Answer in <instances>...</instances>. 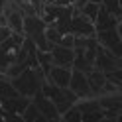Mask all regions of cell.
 Instances as JSON below:
<instances>
[{"instance_id": "cell-1", "label": "cell", "mask_w": 122, "mask_h": 122, "mask_svg": "<svg viewBox=\"0 0 122 122\" xmlns=\"http://www.w3.org/2000/svg\"><path fill=\"white\" fill-rule=\"evenodd\" d=\"M10 81H12L14 89H16L20 95L32 98L37 91L41 89V83L45 81V73L40 69V67H36V69L28 67L24 73H20L18 77H14V79H10Z\"/></svg>"}, {"instance_id": "cell-2", "label": "cell", "mask_w": 122, "mask_h": 122, "mask_svg": "<svg viewBox=\"0 0 122 122\" xmlns=\"http://www.w3.org/2000/svg\"><path fill=\"white\" fill-rule=\"evenodd\" d=\"M32 101H34V104L37 106V108H40V112L45 116V120H61V114H59V110H57L55 102H53L51 98L45 97V95L41 93V89L32 97Z\"/></svg>"}, {"instance_id": "cell-3", "label": "cell", "mask_w": 122, "mask_h": 122, "mask_svg": "<svg viewBox=\"0 0 122 122\" xmlns=\"http://www.w3.org/2000/svg\"><path fill=\"white\" fill-rule=\"evenodd\" d=\"M69 32L75 34V36H95L97 34V30H95V24L91 20H87L79 10H75L73 8V18H71V26H69Z\"/></svg>"}, {"instance_id": "cell-4", "label": "cell", "mask_w": 122, "mask_h": 122, "mask_svg": "<svg viewBox=\"0 0 122 122\" xmlns=\"http://www.w3.org/2000/svg\"><path fill=\"white\" fill-rule=\"evenodd\" d=\"M69 89H71L79 98L93 97V93H91V87H89V81H87V73H83V71H79V69H73V67H71Z\"/></svg>"}, {"instance_id": "cell-5", "label": "cell", "mask_w": 122, "mask_h": 122, "mask_svg": "<svg viewBox=\"0 0 122 122\" xmlns=\"http://www.w3.org/2000/svg\"><path fill=\"white\" fill-rule=\"evenodd\" d=\"M51 63L53 65H61V67H71L73 65V57H75V49L73 47H65V45H51Z\"/></svg>"}, {"instance_id": "cell-6", "label": "cell", "mask_w": 122, "mask_h": 122, "mask_svg": "<svg viewBox=\"0 0 122 122\" xmlns=\"http://www.w3.org/2000/svg\"><path fill=\"white\" fill-rule=\"evenodd\" d=\"M45 81L53 83L61 89L69 87V81H71V67H61V65H51L47 75H45Z\"/></svg>"}, {"instance_id": "cell-7", "label": "cell", "mask_w": 122, "mask_h": 122, "mask_svg": "<svg viewBox=\"0 0 122 122\" xmlns=\"http://www.w3.org/2000/svg\"><path fill=\"white\" fill-rule=\"evenodd\" d=\"M118 18L116 16H112V14H108L102 6L98 8V14H97V18H95V30L97 32H101V30H108V28H116L118 24Z\"/></svg>"}, {"instance_id": "cell-8", "label": "cell", "mask_w": 122, "mask_h": 122, "mask_svg": "<svg viewBox=\"0 0 122 122\" xmlns=\"http://www.w3.org/2000/svg\"><path fill=\"white\" fill-rule=\"evenodd\" d=\"M95 37H97V41L102 45V47H114L118 41H122L120 40V36H118V32H116V28H108V30H101V32H97L95 34Z\"/></svg>"}, {"instance_id": "cell-9", "label": "cell", "mask_w": 122, "mask_h": 122, "mask_svg": "<svg viewBox=\"0 0 122 122\" xmlns=\"http://www.w3.org/2000/svg\"><path fill=\"white\" fill-rule=\"evenodd\" d=\"M87 81H89V87H91V93H93V97H97L98 93H101L102 85L106 83V75L101 71V69H95L87 73Z\"/></svg>"}, {"instance_id": "cell-10", "label": "cell", "mask_w": 122, "mask_h": 122, "mask_svg": "<svg viewBox=\"0 0 122 122\" xmlns=\"http://www.w3.org/2000/svg\"><path fill=\"white\" fill-rule=\"evenodd\" d=\"M73 69H79L83 73H89L95 69V65L91 63V61L85 57V53H83V49H75V57H73Z\"/></svg>"}, {"instance_id": "cell-11", "label": "cell", "mask_w": 122, "mask_h": 122, "mask_svg": "<svg viewBox=\"0 0 122 122\" xmlns=\"http://www.w3.org/2000/svg\"><path fill=\"white\" fill-rule=\"evenodd\" d=\"M22 120H26V122H45V116L40 112V108L34 104V101H30V104L24 108V112H22Z\"/></svg>"}, {"instance_id": "cell-12", "label": "cell", "mask_w": 122, "mask_h": 122, "mask_svg": "<svg viewBox=\"0 0 122 122\" xmlns=\"http://www.w3.org/2000/svg\"><path fill=\"white\" fill-rule=\"evenodd\" d=\"M20 93L16 89H14V85H12V81L10 79H0V102L2 101H6V98H12V97H18Z\"/></svg>"}, {"instance_id": "cell-13", "label": "cell", "mask_w": 122, "mask_h": 122, "mask_svg": "<svg viewBox=\"0 0 122 122\" xmlns=\"http://www.w3.org/2000/svg\"><path fill=\"white\" fill-rule=\"evenodd\" d=\"M98 8H101V4H97V2H91V0H87L85 4L81 6L79 8V12L83 14V16H85L87 20H91L95 24V18H97V14H98ZM77 10V8H75Z\"/></svg>"}, {"instance_id": "cell-14", "label": "cell", "mask_w": 122, "mask_h": 122, "mask_svg": "<svg viewBox=\"0 0 122 122\" xmlns=\"http://www.w3.org/2000/svg\"><path fill=\"white\" fill-rule=\"evenodd\" d=\"M36 57H37V65H40V69L47 75L49 67L53 65V63H51V53H49V51H43V49H37V51H36Z\"/></svg>"}, {"instance_id": "cell-15", "label": "cell", "mask_w": 122, "mask_h": 122, "mask_svg": "<svg viewBox=\"0 0 122 122\" xmlns=\"http://www.w3.org/2000/svg\"><path fill=\"white\" fill-rule=\"evenodd\" d=\"M101 6L108 12V14H112V16H116L118 20H120V8H122V0H102L101 2Z\"/></svg>"}, {"instance_id": "cell-16", "label": "cell", "mask_w": 122, "mask_h": 122, "mask_svg": "<svg viewBox=\"0 0 122 122\" xmlns=\"http://www.w3.org/2000/svg\"><path fill=\"white\" fill-rule=\"evenodd\" d=\"M61 34L59 32V28L55 26V24H47V28H45V37H47V41L51 43V45H55V43H59V40H61Z\"/></svg>"}, {"instance_id": "cell-17", "label": "cell", "mask_w": 122, "mask_h": 122, "mask_svg": "<svg viewBox=\"0 0 122 122\" xmlns=\"http://www.w3.org/2000/svg\"><path fill=\"white\" fill-rule=\"evenodd\" d=\"M106 81H110L112 85H116L118 89H122V67H114V69L106 71Z\"/></svg>"}, {"instance_id": "cell-18", "label": "cell", "mask_w": 122, "mask_h": 122, "mask_svg": "<svg viewBox=\"0 0 122 122\" xmlns=\"http://www.w3.org/2000/svg\"><path fill=\"white\" fill-rule=\"evenodd\" d=\"M73 40H75V34L67 32V34H63V36H61L59 45H65V47H73Z\"/></svg>"}, {"instance_id": "cell-19", "label": "cell", "mask_w": 122, "mask_h": 122, "mask_svg": "<svg viewBox=\"0 0 122 122\" xmlns=\"http://www.w3.org/2000/svg\"><path fill=\"white\" fill-rule=\"evenodd\" d=\"M10 36H12L10 26H8V24H0V43H2V41H6Z\"/></svg>"}, {"instance_id": "cell-20", "label": "cell", "mask_w": 122, "mask_h": 122, "mask_svg": "<svg viewBox=\"0 0 122 122\" xmlns=\"http://www.w3.org/2000/svg\"><path fill=\"white\" fill-rule=\"evenodd\" d=\"M30 2L34 4V8H36V12H37V14L43 10V0H30Z\"/></svg>"}, {"instance_id": "cell-21", "label": "cell", "mask_w": 122, "mask_h": 122, "mask_svg": "<svg viewBox=\"0 0 122 122\" xmlns=\"http://www.w3.org/2000/svg\"><path fill=\"white\" fill-rule=\"evenodd\" d=\"M55 4L57 6H73L75 0H55Z\"/></svg>"}, {"instance_id": "cell-22", "label": "cell", "mask_w": 122, "mask_h": 122, "mask_svg": "<svg viewBox=\"0 0 122 122\" xmlns=\"http://www.w3.org/2000/svg\"><path fill=\"white\" fill-rule=\"evenodd\" d=\"M116 32H118L120 40H122V22H118V24H116Z\"/></svg>"}, {"instance_id": "cell-23", "label": "cell", "mask_w": 122, "mask_h": 122, "mask_svg": "<svg viewBox=\"0 0 122 122\" xmlns=\"http://www.w3.org/2000/svg\"><path fill=\"white\" fill-rule=\"evenodd\" d=\"M14 2H30V0H14Z\"/></svg>"}, {"instance_id": "cell-24", "label": "cell", "mask_w": 122, "mask_h": 122, "mask_svg": "<svg viewBox=\"0 0 122 122\" xmlns=\"http://www.w3.org/2000/svg\"><path fill=\"white\" fill-rule=\"evenodd\" d=\"M91 2H97V4H101V2H102V0H91Z\"/></svg>"}, {"instance_id": "cell-25", "label": "cell", "mask_w": 122, "mask_h": 122, "mask_svg": "<svg viewBox=\"0 0 122 122\" xmlns=\"http://www.w3.org/2000/svg\"><path fill=\"white\" fill-rule=\"evenodd\" d=\"M4 77H6V75H4V73H2V71H0V79H4Z\"/></svg>"}, {"instance_id": "cell-26", "label": "cell", "mask_w": 122, "mask_h": 122, "mask_svg": "<svg viewBox=\"0 0 122 122\" xmlns=\"http://www.w3.org/2000/svg\"><path fill=\"white\" fill-rule=\"evenodd\" d=\"M120 22H122V8H120Z\"/></svg>"}, {"instance_id": "cell-27", "label": "cell", "mask_w": 122, "mask_h": 122, "mask_svg": "<svg viewBox=\"0 0 122 122\" xmlns=\"http://www.w3.org/2000/svg\"><path fill=\"white\" fill-rule=\"evenodd\" d=\"M0 16H2V12H0Z\"/></svg>"}]
</instances>
